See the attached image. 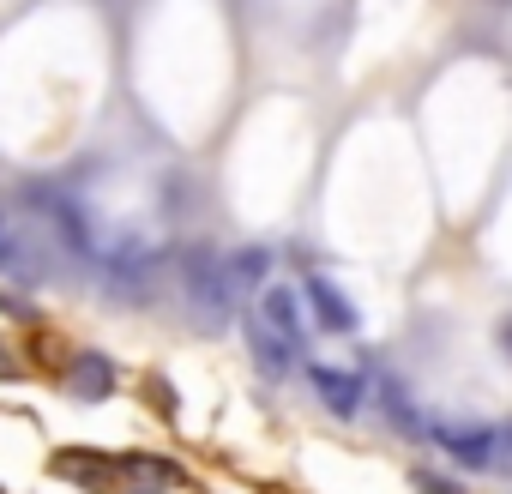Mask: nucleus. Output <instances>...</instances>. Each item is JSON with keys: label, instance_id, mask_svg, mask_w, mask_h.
<instances>
[{"label": "nucleus", "instance_id": "obj_1", "mask_svg": "<svg viewBox=\"0 0 512 494\" xmlns=\"http://www.w3.org/2000/svg\"><path fill=\"white\" fill-rule=\"evenodd\" d=\"M175 272H181V296H187V320L199 332H223L235 320V278H229V260L217 241H181L175 247Z\"/></svg>", "mask_w": 512, "mask_h": 494}, {"label": "nucleus", "instance_id": "obj_2", "mask_svg": "<svg viewBox=\"0 0 512 494\" xmlns=\"http://www.w3.org/2000/svg\"><path fill=\"white\" fill-rule=\"evenodd\" d=\"M25 205L49 223V235L67 247L73 260H85V266H97V229H91V211H85V199L79 193H67V187H55V181H31L25 187Z\"/></svg>", "mask_w": 512, "mask_h": 494}, {"label": "nucleus", "instance_id": "obj_3", "mask_svg": "<svg viewBox=\"0 0 512 494\" xmlns=\"http://www.w3.org/2000/svg\"><path fill=\"white\" fill-rule=\"evenodd\" d=\"M169 260H175L169 247H151L139 235H121V241H109L103 254H97V272H103V284L121 302H151V290H157V278H163Z\"/></svg>", "mask_w": 512, "mask_h": 494}, {"label": "nucleus", "instance_id": "obj_4", "mask_svg": "<svg viewBox=\"0 0 512 494\" xmlns=\"http://www.w3.org/2000/svg\"><path fill=\"white\" fill-rule=\"evenodd\" d=\"M49 476H61L67 488H85V494L133 488L121 452H103V446H61V452H49Z\"/></svg>", "mask_w": 512, "mask_h": 494}, {"label": "nucleus", "instance_id": "obj_5", "mask_svg": "<svg viewBox=\"0 0 512 494\" xmlns=\"http://www.w3.org/2000/svg\"><path fill=\"white\" fill-rule=\"evenodd\" d=\"M55 380H61V392L79 398V404H109V398L121 392V368H115V356L97 350V344H73Z\"/></svg>", "mask_w": 512, "mask_h": 494}, {"label": "nucleus", "instance_id": "obj_6", "mask_svg": "<svg viewBox=\"0 0 512 494\" xmlns=\"http://www.w3.org/2000/svg\"><path fill=\"white\" fill-rule=\"evenodd\" d=\"M302 374H308V386H314V398H320V410H326V416H338V422L362 416V404H368V380H362L356 368L302 362Z\"/></svg>", "mask_w": 512, "mask_h": 494}, {"label": "nucleus", "instance_id": "obj_7", "mask_svg": "<svg viewBox=\"0 0 512 494\" xmlns=\"http://www.w3.org/2000/svg\"><path fill=\"white\" fill-rule=\"evenodd\" d=\"M428 440H434L458 470H494V428H488V422H446V416H434V422H428Z\"/></svg>", "mask_w": 512, "mask_h": 494}, {"label": "nucleus", "instance_id": "obj_8", "mask_svg": "<svg viewBox=\"0 0 512 494\" xmlns=\"http://www.w3.org/2000/svg\"><path fill=\"white\" fill-rule=\"evenodd\" d=\"M302 302H308L314 326H320V332H332V338H350V332L362 326L356 302H350V296H344V284H338V278H326V272H308V278H302Z\"/></svg>", "mask_w": 512, "mask_h": 494}, {"label": "nucleus", "instance_id": "obj_9", "mask_svg": "<svg viewBox=\"0 0 512 494\" xmlns=\"http://www.w3.org/2000/svg\"><path fill=\"white\" fill-rule=\"evenodd\" d=\"M374 404H380V416H386V428H392L398 440H428V422H434V416L416 410V398H410V386H404L398 374H380V380H374Z\"/></svg>", "mask_w": 512, "mask_h": 494}, {"label": "nucleus", "instance_id": "obj_10", "mask_svg": "<svg viewBox=\"0 0 512 494\" xmlns=\"http://www.w3.org/2000/svg\"><path fill=\"white\" fill-rule=\"evenodd\" d=\"M253 302H260V314H253V320H260V326H272L278 338H296V344H302V320H308L302 284H272V278H266Z\"/></svg>", "mask_w": 512, "mask_h": 494}, {"label": "nucleus", "instance_id": "obj_11", "mask_svg": "<svg viewBox=\"0 0 512 494\" xmlns=\"http://www.w3.org/2000/svg\"><path fill=\"white\" fill-rule=\"evenodd\" d=\"M302 350H308V344L278 338V332H272V326H260V320L247 326V356H253V368H260L266 380H290V374L302 368Z\"/></svg>", "mask_w": 512, "mask_h": 494}, {"label": "nucleus", "instance_id": "obj_12", "mask_svg": "<svg viewBox=\"0 0 512 494\" xmlns=\"http://www.w3.org/2000/svg\"><path fill=\"white\" fill-rule=\"evenodd\" d=\"M121 464H127V482L133 488H157V494L187 488V470L175 458H163V452H121Z\"/></svg>", "mask_w": 512, "mask_h": 494}, {"label": "nucleus", "instance_id": "obj_13", "mask_svg": "<svg viewBox=\"0 0 512 494\" xmlns=\"http://www.w3.org/2000/svg\"><path fill=\"white\" fill-rule=\"evenodd\" d=\"M223 260H229V278H235V290H260V284L272 278V247H260V241L235 247V254H223Z\"/></svg>", "mask_w": 512, "mask_h": 494}, {"label": "nucleus", "instance_id": "obj_14", "mask_svg": "<svg viewBox=\"0 0 512 494\" xmlns=\"http://www.w3.org/2000/svg\"><path fill=\"white\" fill-rule=\"evenodd\" d=\"M139 398H145V404H151L163 422H181V398H175V380H169V374H145Z\"/></svg>", "mask_w": 512, "mask_h": 494}, {"label": "nucleus", "instance_id": "obj_15", "mask_svg": "<svg viewBox=\"0 0 512 494\" xmlns=\"http://www.w3.org/2000/svg\"><path fill=\"white\" fill-rule=\"evenodd\" d=\"M410 488H416V494H470L452 470H428V464H416V470H410Z\"/></svg>", "mask_w": 512, "mask_h": 494}, {"label": "nucleus", "instance_id": "obj_16", "mask_svg": "<svg viewBox=\"0 0 512 494\" xmlns=\"http://www.w3.org/2000/svg\"><path fill=\"white\" fill-rule=\"evenodd\" d=\"M0 320H13V326H43V308H37L25 290H0Z\"/></svg>", "mask_w": 512, "mask_h": 494}, {"label": "nucleus", "instance_id": "obj_17", "mask_svg": "<svg viewBox=\"0 0 512 494\" xmlns=\"http://www.w3.org/2000/svg\"><path fill=\"white\" fill-rule=\"evenodd\" d=\"M31 356H37L43 368H55V374H61V362H67V338H55V332H37V338H31Z\"/></svg>", "mask_w": 512, "mask_h": 494}, {"label": "nucleus", "instance_id": "obj_18", "mask_svg": "<svg viewBox=\"0 0 512 494\" xmlns=\"http://www.w3.org/2000/svg\"><path fill=\"white\" fill-rule=\"evenodd\" d=\"M25 266V247L13 241V229H7V217H0V272H19Z\"/></svg>", "mask_w": 512, "mask_h": 494}, {"label": "nucleus", "instance_id": "obj_19", "mask_svg": "<svg viewBox=\"0 0 512 494\" xmlns=\"http://www.w3.org/2000/svg\"><path fill=\"white\" fill-rule=\"evenodd\" d=\"M25 374V362H19V350L7 344V338H0V380H19Z\"/></svg>", "mask_w": 512, "mask_h": 494}, {"label": "nucleus", "instance_id": "obj_20", "mask_svg": "<svg viewBox=\"0 0 512 494\" xmlns=\"http://www.w3.org/2000/svg\"><path fill=\"white\" fill-rule=\"evenodd\" d=\"M500 350H506V356H512V314H506V320H500Z\"/></svg>", "mask_w": 512, "mask_h": 494}, {"label": "nucleus", "instance_id": "obj_21", "mask_svg": "<svg viewBox=\"0 0 512 494\" xmlns=\"http://www.w3.org/2000/svg\"><path fill=\"white\" fill-rule=\"evenodd\" d=\"M127 494H157V488H127Z\"/></svg>", "mask_w": 512, "mask_h": 494}, {"label": "nucleus", "instance_id": "obj_22", "mask_svg": "<svg viewBox=\"0 0 512 494\" xmlns=\"http://www.w3.org/2000/svg\"><path fill=\"white\" fill-rule=\"evenodd\" d=\"M0 494H7V488H0Z\"/></svg>", "mask_w": 512, "mask_h": 494}]
</instances>
